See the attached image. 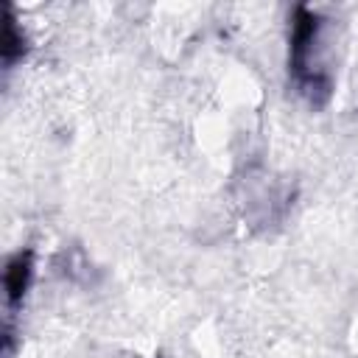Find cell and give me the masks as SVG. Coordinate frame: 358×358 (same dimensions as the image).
Instances as JSON below:
<instances>
[{"label":"cell","mask_w":358,"mask_h":358,"mask_svg":"<svg viewBox=\"0 0 358 358\" xmlns=\"http://www.w3.org/2000/svg\"><path fill=\"white\" fill-rule=\"evenodd\" d=\"M322 17L308 6H296L291 17V45H288V64L310 103H324L330 95V76L322 67L319 45H322Z\"/></svg>","instance_id":"1"},{"label":"cell","mask_w":358,"mask_h":358,"mask_svg":"<svg viewBox=\"0 0 358 358\" xmlns=\"http://www.w3.org/2000/svg\"><path fill=\"white\" fill-rule=\"evenodd\" d=\"M31 268H34V263H31V252H28V249L11 255V260L6 263L3 282H6V296H8L11 305H17V302L25 296L28 282H31Z\"/></svg>","instance_id":"2"},{"label":"cell","mask_w":358,"mask_h":358,"mask_svg":"<svg viewBox=\"0 0 358 358\" xmlns=\"http://www.w3.org/2000/svg\"><path fill=\"white\" fill-rule=\"evenodd\" d=\"M25 53V36L14 20V11L11 6H6L3 11V34H0V56L6 64H14L20 56Z\"/></svg>","instance_id":"3"}]
</instances>
